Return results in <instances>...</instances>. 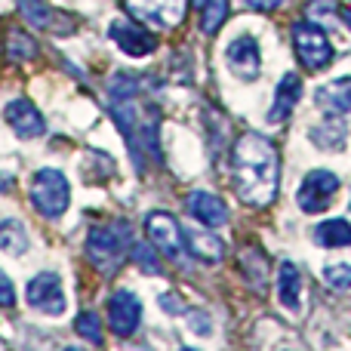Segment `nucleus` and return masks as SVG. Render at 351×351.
<instances>
[{"mask_svg": "<svg viewBox=\"0 0 351 351\" xmlns=\"http://www.w3.org/2000/svg\"><path fill=\"white\" fill-rule=\"evenodd\" d=\"M278 299L293 315L302 308V278H299V268L287 259L278 265Z\"/></svg>", "mask_w": 351, "mask_h": 351, "instance_id": "nucleus-17", "label": "nucleus"}, {"mask_svg": "<svg viewBox=\"0 0 351 351\" xmlns=\"http://www.w3.org/2000/svg\"><path fill=\"white\" fill-rule=\"evenodd\" d=\"M127 12L142 25H152L158 31L176 28L185 16V0H123Z\"/></svg>", "mask_w": 351, "mask_h": 351, "instance_id": "nucleus-7", "label": "nucleus"}, {"mask_svg": "<svg viewBox=\"0 0 351 351\" xmlns=\"http://www.w3.org/2000/svg\"><path fill=\"white\" fill-rule=\"evenodd\" d=\"M0 305H3V308L16 305V287H12L10 278H6V271H0Z\"/></svg>", "mask_w": 351, "mask_h": 351, "instance_id": "nucleus-28", "label": "nucleus"}, {"mask_svg": "<svg viewBox=\"0 0 351 351\" xmlns=\"http://www.w3.org/2000/svg\"><path fill=\"white\" fill-rule=\"evenodd\" d=\"M346 139H348V130H346V123H342V114H330L327 121L311 130V142H315L317 148H324V152H339V148H346Z\"/></svg>", "mask_w": 351, "mask_h": 351, "instance_id": "nucleus-19", "label": "nucleus"}, {"mask_svg": "<svg viewBox=\"0 0 351 351\" xmlns=\"http://www.w3.org/2000/svg\"><path fill=\"white\" fill-rule=\"evenodd\" d=\"M108 37L117 43L123 56H133V59H142V56H152L158 49V40L154 34H148L145 28H139L136 22H127V19H114L108 25Z\"/></svg>", "mask_w": 351, "mask_h": 351, "instance_id": "nucleus-9", "label": "nucleus"}, {"mask_svg": "<svg viewBox=\"0 0 351 351\" xmlns=\"http://www.w3.org/2000/svg\"><path fill=\"white\" fill-rule=\"evenodd\" d=\"M204 3H206V0H191V6H197V10H200Z\"/></svg>", "mask_w": 351, "mask_h": 351, "instance_id": "nucleus-31", "label": "nucleus"}, {"mask_svg": "<svg viewBox=\"0 0 351 351\" xmlns=\"http://www.w3.org/2000/svg\"><path fill=\"white\" fill-rule=\"evenodd\" d=\"M108 321L117 336H133L142 321V302L130 290H117L108 299Z\"/></svg>", "mask_w": 351, "mask_h": 351, "instance_id": "nucleus-12", "label": "nucleus"}, {"mask_svg": "<svg viewBox=\"0 0 351 351\" xmlns=\"http://www.w3.org/2000/svg\"><path fill=\"white\" fill-rule=\"evenodd\" d=\"M228 68L231 74H237L241 80H256L262 71V53H259V43H256L253 34H237L234 40L228 43Z\"/></svg>", "mask_w": 351, "mask_h": 351, "instance_id": "nucleus-10", "label": "nucleus"}, {"mask_svg": "<svg viewBox=\"0 0 351 351\" xmlns=\"http://www.w3.org/2000/svg\"><path fill=\"white\" fill-rule=\"evenodd\" d=\"M315 102L330 114H351V77H336L317 86Z\"/></svg>", "mask_w": 351, "mask_h": 351, "instance_id": "nucleus-16", "label": "nucleus"}, {"mask_svg": "<svg viewBox=\"0 0 351 351\" xmlns=\"http://www.w3.org/2000/svg\"><path fill=\"white\" fill-rule=\"evenodd\" d=\"M3 49L10 59H19V62H28L37 56V40L22 28H10L3 37Z\"/></svg>", "mask_w": 351, "mask_h": 351, "instance_id": "nucleus-21", "label": "nucleus"}, {"mask_svg": "<svg viewBox=\"0 0 351 351\" xmlns=\"http://www.w3.org/2000/svg\"><path fill=\"white\" fill-rule=\"evenodd\" d=\"M0 250L10 256H22L28 250V234H25L22 222H16V219L0 222Z\"/></svg>", "mask_w": 351, "mask_h": 351, "instance_id": "nucleus-22", "label": "nucleus"}, {"mask_svg": "<svg viewBox=\"0 0 351 351\" xmlns=\"http://www.w3.org/2000/svg\"><path fill=\"white\" fill-rule=\"evenodd\" d=\"M336 191H339V176L330 173V170H311L305 176L299 194H296L299 210L302 213H324Z\"/></svg>", "mask_w": 351, "mask_h": 351, "instance_id": "nucleus-8", "label": "nucleus"}, {"mask_svg": "<svg viewBox=\"0 0 351 351\" xmlns=\"http://www.w3.org/2000/svg\"><path fill=\"white\" fill-rule=\"evenodd\" d=\"M145 231H148V241L154 243V250L160 256H167L173 262H185V253H188L185 228H179V222L170 213H152L145 219Z\"/></svg>", "mask_w": 351, "mask_h": 351, "instance_id": "nucleus-6", "label": "nucleus"}, {"mask_svg": "<svg viewBox=\"0 0 351 351\" xmlns=\"http://www.w3.org/2000/svg\"><path fill=\"white\" fill-rule=\"evenodd\" d=\"M74 330H77L84 339H90L93 346H102V330H99V317L93 315V311H84V315H77V321H74Z\"/></svg>", "mask_w": 351, "mask_h": 351, "instance_id": "nucleus-26", "label": "nucleus"}, {"mask_svg": "<svg viewBox=\"0 0 351 351\" xmlns=\"http://www.w3.org/2000/svg\"><path fill=\"white\" fill-rule=\"evenodd\" d=\"M185 243H188V253L197 256L200 262H222V241H219L213 231H200V228H188L185 231Z\"/></svg>", "mask_w": 351, "mask_h": 351, "instance_id": "nucleus-18", "label": "nucleus"}, {"mask_svg": "<svg viewBox=\"0 0 351 351\" xmlns=\"http://www.w3.org/2000/svg\"><path fill=\"white\" fill-rule=\"evenodd\" d=\"M342 22H346L348 31H351V6H348V10H342Z\"/></svg>", "mask_w": 351, "mask_h": 351, "instance_id": "nucleus-30", "label": "nucleus"}, {"mask_svg": "<svg viewBox=\"0 0 351 351\" xmlns=\"http://www.w3.org/2000/svg\"><path fill=\"white\" fill-rule=\"evenodd\" d=\"M139 93H142V84L133 74L111 77V86H108L111 117H114L121 136L127 139L136 170H145V154H152L154 160L160 158V148H158L160 114L154 105H139Z\"/></svg>", "mask_w": 351, "mask_h": 351, "instance_id": "nucleus-1", "label": "nucleus"}, {"mask_svg": "<svg viewBox=\"0 0 351 351\" xmlns=\"http://www.w3.org/2000/svg\"><path fill=\"white\" fill-rule=\"evenodd\" d=\"M130 253H133V262L145 274H160V253H154V243L152 247H148V243H133Z\"/></svg>", "mask_w": 351, "mask_h": 351, "instance_id": "nucleus-25", "label": "nucleus"}, {"mask_svg": "<svg viewBox=\"0 0 351 351\" xmlns=\"http://www.w3.org/2000/svg\"><path fill=\"white\" fill-rule=\"evenodd\" d=\"M247 3L253 6V10H278L284 0H247Z\"/></svg>", "mask_w": 351, "mask_h": 351, "instance_id": "nucleus-29", "label": "nucleus"}, {"mask_svg": "<svg viewBox=\"0 0 351 351\" xmlns=\"http://www.w3.org/2000/svg\"><path fill=\"white\" fill-rule=\"evenodd\" d=\"M299 96H302V80H299V74H284L278 84V90H274V105L271 111H268V121L271 123H280L287 121V117L293 114V108H296Z\"/></svg>", "mask_w": 351, "mask_h": 351, "instance_id": "nucleus-15", "label": "nucleus"}, {"mask_svg": "<svg viewBox=\"0 0 351 351\" xmlns=\"http://www.w3.org/2000/svg\"><path fill=\"white\" fill-rule=\"evenodd\" d=\"M324 278H327V284L333 287V290H339V293L351 290V265H346V262H339V265H327L324 268Z\"/></svg>", "mask_w": 351, "mask_h": 351, "instance_id": "nucleus-27", "label": "nucleus"}, {"mask_svg": "<svg viewBox=\"0 0 351 351\" xmlns=\"http://www.w3.org/2000/svg\"><path fill=\"white\" fill-rule=\"evenodd\" d=\"M315 241L327 250H336V247H351V225L346 219H327L315 228Z\"/></svg>", "mask_w": 351, "mask_h": 351, "instance_id": "nucleus-20", "label": "nucleus"}, {"mask_svg": "<svg viewBox=\"0 0 351 351\" xmlns=\"http://www.w3.org/2000/svg\"><path fill=\"white\" fill-rule=\"evenodd\" d=\"M293 47H296V56L308 71H321L333 62V43L324 34L321 25L315 22H296L293 25Z\"/></svg>", "mask_w": 351, "mask_h": 351, "instance_id": "nucleus-4", "label": "nucleus"}, {"mask_svg": "<svg viewBox=\"0 0 351 351\" xmlns=\"http://www.w3.org/2000/svg\"><path fill=\"white\" fill-rule=\"evenodd\" d=\"M123 250H127V228L102 225L86 234V256L99 271H114L123 262Z\"/></svg>", "mask_w": 351, "mask_h": 351, "instance_id": "nucleus-5", "label": "nucleus"}, {"mask_svg": "<svg viewBox=\"0 0 351 351\" xmlns=\"http://www.w3.org/2000/svg\"><path fill=\"white\" fill-rule=\"evenodd\" d=\"M225 16H228V0H206L200 6V31L204 34H216L222 28Z\"/></svg>", "mask_w": 351, "mask_h": 351, "instance_id": "nucleus-23", "label": "nucleus"}, {"mask_svg": "<svg viewBox=\"0 0 351 351\" xmlns=\"http://www.w3.org/2000/svg\"><path fill=\"white\" fill-rule=\"evenodd\" d=\"M188 213L197 219L206 228H219V225L228 222V206L222 204V197L210 191H191L188 194Z\"/></svg>", "mask_w": 351, "mask_h": 351, "instance_id": "nucleus-14", "label": "nucleus"}, {"mask_svg": "<svg viewBox=\"0 0 351 351\" xmlns=\"http://www.w3.org/2000/svg\"><path fill=\"white\" fill-rule=\"evenodd\" d=\"M231 182L243 204L268 206L278 197L280 185V158L271 139L262 133H243L231 152Z\"/></svg>", "mask_w": 351, "mask_h": 351, "instance_id": "nucleus-2", "label": "nucleus"}, {"mask_svg": "<svg viewBox=\"0 0 351 351\" xmlns=\"http://www.w3.org/2000/svg\"><path fill=\"white\" fill-rule=\"evenodd\" d=\"M31 204L40 216L59 219L71 204V185H68L65 173L53 170V167L37 170L34 179H31Z\"/></svg>", "mask_w": 351, "mask_h": 351, "instance_id": "nucleus-3", "label": "nucleus"}, {"mask_svg": "<svg viewBox=\"0 0 351 351\" xmlns=\"http://www.w3.org/2000/svg\"><path fill=\"white\" fill-rule=\"evenodd\" d=\"M3 114H6V123L12 127V133H16L19 139H37V136L47 133V121H43V114L28 102V99H12V102L6 105Z\"/></svg>", "mask_w": 351, "mask_h": 351, "instance_id": "nucleus-13", "label": "nucleus"}, {"mask_svg": "<svg viewBox=\"0 0 351 351\" xmlns=\"http://www.w3.org/2000/svg\"><path fill=\"white\" fill-rule=\"evenodd\" d=\"M28 302L34 305L37 311H43V315H53V317L62 315L68 302H65V290H62L59 274H53V271L37 274L28 284Z\"/></svg>", "mask_w": 351, "mask_h": 351, "instance_id": "nucleus-11", "label": "nucleus"}, {"mask_svg": "<svg viewBox=\"0 0 351 351\" xmlns=\"http://www.w3.org/2000/svg\"><path fill=\"white\" fill-rule=\"evenodd\" d=\"M19 3V12L25 16V22L31 28H49L53 22V10H49L47 0H16Z\"/></svg>", "mask_w": 351, "mask_h": 351, "instance_id": "nucleus-24", "label": "nucleus"}]
</instances>
